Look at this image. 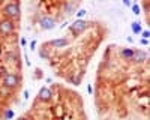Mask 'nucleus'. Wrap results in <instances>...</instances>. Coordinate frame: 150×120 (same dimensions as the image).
<instances>
[{"label":"nucleus","instance_id":"nucleus-1","mask_svg":"<svg viewBox=\"0 0 150 120\" xmlns=\"http://www.w3.org/2000/svg\"><path fill=\"white\" fill-rule=\"evenodd\" d=\"M3 12H5V15H6V18L8 20H18L20 18V15H21V9H20V5L18 3H6L5 5V9H3Z\"/></svg>","mask_w":150,"mask_h":120},{"label":"nucleus","instance_id":"nucleus-2","mask_svg":"<svg viewBox=\"0 0 150 120\" xmlns=\"http://www.w3.org/2000/svg\"><path fill=\"white\" fill-rule=\"evenodd\" d=\"M89 26H90V23H87L86 20H77V21H74L69 26V32L77 38V36H80L81 33H84Z\"/></svg>","mask_w":150,"mask_h":120},{"label":"nucleus","instance_id":"nucleus-3","mask_svg":"<svg viewBox=\"0 0 150 120\" xmlns=\"http://www.w3.org/2000/svg\"><path fill=\"white\" fill-rule=\"evenodd\" d=\"M2 86L8 87L9 90L11 89H17L20 86V77L14 72H8V74L2 78Z\"/></svg>","mask_w":150,"mask_h":120},{"label":"nucleus","instance_id":"nucleus-4","mask_svg":"<svg viewBox=\"0 0 150 120\" xmlns=\"http://www.w3.org/2000/svg\"><path fill=\"white\" fill-rule=\"evenodd\" d=\"M15 32V23L12 20L3 18L0 20V33L2 35H12Z\"/></svg>","mask_w":150,"mask_h":120},{"label":"nucleus","instance_id":"nucleus-5","mask_svg":"<svg viewBox=\"0 0 150 120\" xmlns=\"http://www.w3.org/2000/svg\"><path fill=\"white\" fill-rule=\"evenodd\" d=\"M39 24H41V29H42V30H53V29L57 26V20H56L54 17L44 15V17H41Z\"/></svg>","mask_w":150,"mask_h":120},{"label":"nucleus","instance_id":"nucleus-6","mask_svg":"<svg viewBox=\"0 0 150 120\" xmlns=\"http://www.w3.org/2000/svg\"><path fill=\"white\" fill-rule=\"evenodd\" d=\"M147 59H149V54L146 50H141V48H138V50H134V54H132V59H131V62L132 63H137V65H140L143 62H147Z\"/></svg>","mask_w":150,"mask_h":120},{"label":"nucleus","instance_id":"nucleus-7","mask_svg":"<svg viewBox=\"0 0 150 120\" xmlns=\"http://www.w3.org/2000/svg\"><path fill=\"white\" fill-rule=\"evenodd\" d=\"M45 47H53V48H66L69 45V39L68 38H57V39H51L50 42L44 44Z\"/></svg>","mask_w":150,"mask_h":120},{"label":"nucleus","instance_id":"nucleus-8","mask_svg":"<svg viewBox=\"0 0 150 120\" xmlns=\"http://www.w3.org/2000/svg\"><path fill=\"white\" fill-rule=\"evenodd\" d=\"M38 99L42 101V102H50L53 99V92L51 89H48V87H42L39 90V93H38Z\"/></svg>","mask_w":150,"mask_h":120},{"label":"nucleus","instance_id":"nucleus-9","mask_svg":"<svg viewBox=\"0 0 150 120\" xmlns=\"http://www.w3.org/2000/svg\"><path fill=\"white\" fill-rule=\"evenodd\" d=\"M63 6V12L66 15H72V14H75V12H77V3H74V2H69V3H63L62 5Z\"/></svg>","mask_w":150,"mask_h":120},{"label":"nucleus","instance_id":"nucleus-10","mask_svg":"<svg viewBox=\"0 0 150 120\" xmlns=\"http://www.w3.org/2000/svg\"><path fill=\"white\" fill-rule=\"evenodd\" d=\"M134 54V48H120V56L125 60H131Z\"/></svg>","mask_w":150,"mask_h":120},{"label":"nucleus","instance_id":"nucleus-11","mask_svg":"<svg viewBox=\"0 0 150 120\" xmlns=\"http://www.w3.org/2000/svg\"><path fill=\"white\" fill-rule=\"evenodd\" d=\"M131 29H132V33L134 35H140L143 32V24L140 21H132L131 23Z\"/></svg>","mask_w":150,"mask_h":120},{"label":"nucleus","instance_id":"nucleus-12","mask_svg":"<svg viewBox=\"0 0 150 120\" xmlns=\"http://www.w3.org/2000/svg\"><path fill=\"white\" fill-rule=\"evenodd\" d=\"M6 63H17L18 66H20V62H18V56L17 54H8L6 56Z\"/></svg>","mask_w":150,"mask_h":120},{"label":"nucleus","instance_id":"nucleus-13","mask_svg":"<svg viewBox=\"0 0 150 120\" xmlns=\"http://www.w3.org/2000/svg\"><path fill=\"white\" fill-rule=\"evenodd\" d=\"M14 116H15V113H14V110H12V108H6L5 110V120H12L14 119Z\"/></svg>","mask_w":150,"mask_h":120},{"label":"nucleus","instance_id":"nucleus-14","mask_svg":"<svg viewBox=\"0 0 150 120\" xmlns=\"http://www.w3.org/2000/svg\"><path fill=\"white\" fill-rule=\"evenodd\" d=\"M131 9H132V12H134L135 15H140V14H141V8H140V5H138V3H132Z\"/></svg>","mask_w":150,"mask_h":120},{"label":"nucleus","instance_id":"nucleus-15","mask_svg":"<svg viewBox=\"0 0 150 120\" xmlns=\"http://www.w3.org/2000/svg\"><path fill=\"white\" fill-rule=\"evenodd\" d=\"M87 14V11L84 9V8H81V9H77V12H75V15H77V18L78 20H83V17Z\"/></svg>","mask_w":150,"mask_h":120},{"label":"nucleus","instance_id":"nucleus-16","mask_svg":"<svg viewBox=\"0 0 150 120\" xmlns=\"http://www.w3.org/2000/svg\"><path fill=\"white\" fill-rule=\"evenodd\" d=\"M39 56H41L42 59H50V54H48V51L45 50V47H42V50L39 51Z\"/></svg>","mask_w":150,"mask_h":120},{"label":"nucleus","instance_id":"nucleus-17","mask_svg":"<svg viewBox=\"0 0 150 120\" xmlns=\"http://www.w3.org/2000/svg\"><path fill=\"white\" fill-rule=\"evenodd\" d=\"M140 35H141V39H149V38H150V32H149L147 29H146V30H143Z\"/></svg>","mask_w":150,"mask_h":120},{"label":"nucleus","instance_id":"nucleus-18","mask_svg":"<svg viewBox=\"0 0 150 120\" xmlns=\"http://www.w3.org/2000/svg\"><path fill=\"white\" fill-rule=\"evenodd\" d=\"M8 72H9V71H8L5 66H0V80H2V78H3L6 74H8Z\"/></svg>","mask_w":150,"mask_h":120},{"label":"nucleus","instance_id":"nucleus-19","mask_svg":"<svg viewBox=\"0 0 150 120\" xmlns=\"http://www.w3.org/2000/svg\"><path fill=\"white\" fill-rule=\"evenodd\" d=\"M23 98H24V101H27V99H29V90H27V89L23 92Z\"/></svg>","mask_w":150,"mask_h":120},{"label":"nucleus","instance_id":"nucleus-20","mask_svg":"<svg viewBox=\"0 0 150 120\" xmlns=\"http://www.w3.org/2000/svg\"><path fill=\"white\" fill-rule=\"evenodd\" d=\"M123 5L126 6V8H131L132 6V2H131V0H123Z\"/></svg>","mask_w":150,"mask_h":120},{"label":"nucleus","instance_id":"nucleus-21","mask_svg":"<svg viewBox=\"0 0 150 120\" xmlns=\"http://www.w3.org/2000/svg\"><path fill=\"white\" fill-rule=\"evenodd\" d=\"M140 45L147 47V45H149V39H140Z\"/></svg>","mask_w":150,"mask_h":120},{"label":"nucleus","instance_id":"nucleus-22","mask_svg":"<svg viewBox=\"0 0 150 120\" xmlns=\"http://www.w3.org/2000/svg\"><path fill=\"white\" fill-rule=\"evenodd\" d=\"M30 50H32V51L36 50V41H32V42H30Z\"/></svg>","mask_w":150,"mask_h":120},{"label":"nucleus","instance_id":"nucleus-23","mask_svg":"<svg viewBox=\"0 0 150 120\" xmlns=\"http://www.w3.org/2000/svg\"><path fill=\"white\" fill-rule=\"evenodd\" d=\"M92 92H93V87H92V84H87V93H89V95H92Z\"/></svg>","mask_w":150,"mask_h":120},{"label":"nucleus","instance_id":"nucleus-24","mask_svg":"<svg viewBox=\"0 0 150 120\" xmlns=\"http://www.w3.org/2000/svg\"><path fill=\"white\" fill-rule=\"evenodd\" d=\"M21 45H23V47H26V45H27V41L24 39V38H21Z\"/></svg>","mask_w":150,"mask_h":120},{"label":"nucleus","instance_id":"nucleus-25","mask_svg":"<svg viewBox=\"0 0 150 120\" xmlns=\"http://www.w3.org/2000/svg\"><path fill=\"white\" fill-rule=\"evenodd\" d=\"M128 42H129V44H132V42H134V39L131 38V36H128Z\"/></svg>","mask_w":150,"mask_h":120},{"label":"nucleus","instance_id":"nucleus-26","mask_svg":"<svg viewBox=\"0 0 150 120\" xmlns=\"http://www.w3.org/2000/svg\"><path fill=\"white\" fill-rule=\"evenodd\" d=\"M0 57H2V48H0Z\"/></svg>","mask_w":150,"mask_h":120},{"label":"nucleus","instance_id":"nucleus-27","mask_svg":"<svg viewBox=\"0 0 150 120\" xmlns=\"http://www.w3.org/2000/svg\"><path fill=\"white\" fill-rule=\"evenodd\" d=\"M20 120H27V119H24V117H21V119H20Z\"/></svg>","mask_w":150,"mask_h":120}]
</instances>
